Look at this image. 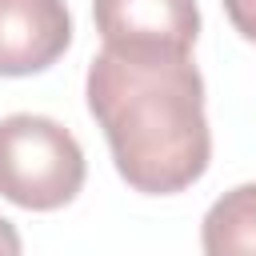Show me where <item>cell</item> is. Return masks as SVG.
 <instances>
[{
	"mask_svg": "<svg viewBox=\"0 0 256 256\" xmlns=\"http://www.w3.org/2000/svg\"><path fill=\"white\" fill-rule=\"evenodd\" d=\"M20 252H24V244H20V232H16V224L0 216V256H20Z\"/></svg>",
	"mask_w": 256,
	"mask_h": 256,
	"instance_id": "obj_7",
	"label": "cell"
},
{
	"mask_svg": "<svg viewBox=\"0 0 256 256\" xmlns=\"http://www.w3.org/2000/svg\"><path fill=\"white\" fill-rule=\"evenodd\" d=\"M92 20L112 52L192 56L200 36L196 0H92Z\"/></svg>",
	"mask_w": 256,
	"mask_h": 256,
	"instance_id": "obj_3",
	"label": "cell"
},
{
	"mask_svg": "<svg viewBox=\"0 0 256 256\" xmlns=\"http://www.w3.org/2000/svg\"><path fill=\"white\" fill-rule=\"evenodd\" d=\"M204 256H256V180L224 192L200 224Z\"/></svg>",
	"mask_w": 256,
	"mask_h": 256,
	"instance_id": "obj_5",
	"label": "cell"
},
{
	"mask_svg": "<svg viewBox=\"0 0 256 256\" xmlns=\"http://www.w3.org/2000/svg\"><path fill=\"white\" fill-rule=\"evenodd\" d=\"M88 164L76 136L52 116L12 112L0 120V196L28 212H52L76 200Z\"/></svg>",
	"mask_w": 256,
	"mask_h": 256,
	"instance_id": "obj_2",
	"label": "cell"
},
{
	"mask_svg": "<svg viewBox=\"0 0 256 256\" xmlns=\"http://www.w3.org/2000/svg\"><path fill=\"white\" fill-rule=\"evenodd\" d=\"M84 92L128 188L176 196L208 172L212 132L204 116V76L192 56L100 48L88 64Z\"/></svg>",
	"mask_w": 256,
	"mask_h": 256,
	"instance_id": "obj_1",
	"label": "cell"
},
{
	"mask_svg": "<svg viewBox=\"0 0 256 256\" xmlns=\"http://www.w3.org/2000/svg\"><path fill=\"white\" fill-rule=\"evenodd\" d=\"M72 44L64 0H0V76L52 68Z\"/></svg>",
	"mask_w": 256,
	"mask_h": 256,
	"instance_id": "obj_4",
	"label": "cell"
},
{
	"mask_svg": "<svg viewBox=\"0 0 256 256\" xmlns=\"http://www.w3.org/2000/svg\"><path fill=\"white\" fill-rule=\"evenodd\" d=\"M220 4H224L228 20L236 24V32L248 44H256V0H220Z\"/></svg>",
	"mask_w": 256,
	"mask_h": 256,
	"instance_id": "obj_6",
	"label": "cell"
}]
</instances>
